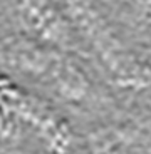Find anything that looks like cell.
I'll return each instance as SVG.
<instances>
[{
    "label": "cell",
    "instance_id": "cell-1",
    "mask_svg": "<svg viewBox=\"0 0 151 154\" xmlns=\"http://www.w3.org/2000/svg\"><path fill=\"white\" fill-rule=\"evenodd\" d=\"M0 89H2V92H4L5 96H10V99L19 100V102H20L19 94H17V92H14V91H10V89H8V82H7V81H4V79H0Z\"/></svg>",
    "mask_w": 151,
    "mask_h": 154
}]
</instances>
